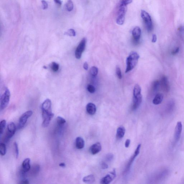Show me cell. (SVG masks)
Here are the masks:
<instances>
[{
    "instance_id": "6da1fadb",
    "label": "cell",
    "mask_w": 184,
    "mask_h": 184,
    "mask_svg": "<svg viewBox=\"0 0 184 184\" xmlns=\"http://www.w3.org/2000/svg\"><path fill=\"white\" fill-rule=\"evenodd\" d=\"M139 58V55L136 52L132 51L130 53L126 60L127 68L125 71L126 73L129 72L135 68Z\"/></svg>"
},
{
    "instance_id": "7a4b0ae2",
    "label": "cell",
    "mask_w": 184,
    "mask_h": 184,
    "mask_svg": "<svg viewBox=\"0 0 184 184\" xmlns=\"http://www.w3.org/2000/svg\"><path fill=\"white\" fill-rule=\"evenodd\" d=\"M127 11V6L120 3L116 20L117 24L120 25L124 24Z\"/></svg>"
},
{
    "instance_id": "3957f363",
    "label": "cell",
    "mask_w": 184,
    "mask_h": 184,
    "mask_svg": "<svg viewBox=\"0 0 184 184\" xmlns=\"http://www.w3.org/2000/svg\"><path fill=\"white\" fill-rule=\"evenodd\" d=\"M141 17L148 32H152L153 29V24L150 15L146 11L142 10L141 11Z\"/></svg>"
},
{
    "instance_id": "277c9868",
    "label": "cell",
    "mask_w": 184,
    "mask_h": 184,
    "mask_svg": "<svg viewBox=\"0 0 184 184\" xmlns=\"http://www.w3.org/2000/svg\"><path fill=\"white\" fill-rule=\"evenodd\" d=\"M10 98V92L7 88L6 89L4 94L1 97V110H4L9 104Z\"/></svg>"
},
{
    "instance_id": "5b68a950",
    "label": "cell",
    "mask_w": 184,
    "mask_h": 184,
    "mask_svg": "<svg viewBox=\"0 0 184 184\" xmlns=\"http://www.w3.org/2000/svg\"><path fill=\"white\" fill-rule=\"evenodd\" d=\"M33 112L32 110H29L25 112L21 115L19 120L18 128L19 129H22L27 122L28 118L32 116Z\"/></svg>"
},
{
    "instance_id": "8992f818",
    "label": "cell",
    "mask_w": 184,
    "mask_h": 184,
    "mask_svg": "<svg viewBox=\"0 0 184 184\" xmlns=\"http://www.w3.org/2000/svg\"><path fill=\"white\" fill-rule=\"evenodd\" d=\"M86 39L84 38L79 43L75 51V57L76 58L79 59L81 58L82 53L85 49L86 46Z\"/></svg>"
},
{
    "instance_id": "52a82bcc",
    "label": "cell",
    "mask_w": 184,
    "mask_h": 184,
    "mask_svg": "<svg viewBox=\"0 0 184 184\" xmlns=\"http://www.w3.org/2000/svg\"><path fill=\"white\" fill-rule=\"evenodd\" d=\"M53 113H49L44 112H42V117L43 119V122L42 123V126L43 127L46 128L49 126L51 119L53 117Z\"/></svg>"
},
{
    "instance_id": "ba28073f",
    "label": "cell",
    "mask_w": 184,
    "mask_h": 184,
    "mask_svg": "<svg viewBox=\"0 0 184 184\" xmlns=\"http://www.w3.org/2000/svg\"><path fill=\"white\" fill-rule=\"evenodd\" d=\"M116 172L115 170L107 174L105 177L103 178L100 181V183L102 184H108L111 182L116 177Z\"/></svg>"
},
{
    "instance_id": "9c48e42d",
    "label": "cell",
    "mask_w": 184,
    "mask_h": 184,
    "mask_svg": "<svg viewBox=\"0 0 184 184\" xmlns=\"http://www.w3.org/2000/svg\"><path fill=\"white\" fill-rule=\"evenodd\" d=\"M16 131V127L13 122H11L8 125L7 131L6 134V138L9 140L15 135Z\"/></svg>"
},
{
    "instance_id": "30bf717a",
    "label": "cell",
    "mask_w": 184,
    "mask_h": 184,
    "mask_svg": "<svg viewBox=\"0 0 184 184\" xmlns=\"http://www.w3.org/2000/svg\"><path fill=\"white\" fill-rule=\"evenodd\" d=\"M182 130V124L181 121H178L177 123L174 132V138L176 142H177L180 140L181 134Z\"/></svg>"
},
{
    "instance_id": "8fae6325",
    "label": "cell",
    "mask_w": 184,
    "mask_h": 184,
    "mask_svg": "<svg viewBox=\"0 0 184 184\" xmlns=\"http://www.w3.org/2000/svg\"><path fill=\"white\" fill-rule=\"evenodd\" d=\"M160 84L164 91L168 92L169 91L170 87L169 81L168 80L167 77L166 76H163L162 77Z\"/></svg>"
},
{
    "instance_id": "7c38bea8",
    "label": "cell",
    "mask_w": 184,
    "mask_h": 184,
    "mask_svg": "<svg viewBox=\"0 0 184 184\" xmlns=\"http://www.w3.org/2000/svg\"><path fill=\"white\" fill-rule=\"evenodd\" d=\"M51 102L50 100L46 99L42 104V112H45L50 113H53L52 110H51Z\"/></svg>"
},
{
    "instance_id": "4fadbf2b",
    "label": "cell",
    "mask_w": 184,
    "mask_h": 184,
    "mask_svg": "<svg viewBox=\"0 0 184 184\" xmlns=\"http://www.w3.org/2000/svg\"><path fill=\"white\" fill-rule=\"evenodd\" d=\"M142 101V96L141 94L135 97H134L133 99V104L132 105V109L133 110H137L140 105Z\"/></svg>"
},
{
    "instance_id": "5bb4252c",
    "label": "cell",
    "mask_w": 184,
    "mask_h": 184,
    "mask_svg": "<svg viewBox=\"0 0 184 184\" xmlns=\"http://www.w3.org/2000/svg\"><path fill=\"white\" fill-rule=\"evenodd\" d=\"M101 150V146L100 143H94L90 147V152L93 155H96L100 152Z\"/></svg>"
},
{
    "instance_id": "9a60e30c",
    "label": "cell",
    "mask_w": 184,
    "mask_h": 184,
    "mask_svg": "<svg viewBox=\"0 0 184 184\" xmlns=\"http://www.w3.org/2000/svg\"><path fill=\"white\" fill-rule=\"evenodd\" d=\"M132 35L133 37L134 41L136 42L138 41L141 37V29L138 26L134 28L132 31Z\"/></svg>"
},
{
    "instance_id": "2e32d148",
    "label": "cell",
    "mask_w": 184,
    "mask_h": 184,
    "mask_svg": "<svg viewBox=\"0 0 184 184\" xmlns=\"http://www.w3.org/2000/svg\"><path fill=\"white\" fill-rule=\"evenodd\" d=\"M30 159L29 158H26L23 160L22 164V171L27 173L30 169Z\"/></svg>"
},
{
    "instance_id": "e0dca14e",
    "label": "cell",
    "mask_w": 184,
    "mask_h": 184,
    "mask_svg": "<svg viewBox=\"0 0 184 184\" xmlns=\"http://www.w3.org/2000/svg\"><path fill=\"white\" fill-rule=\"evenodd\" d=\"M87 112L90 115H93L96 112V105L92 103H89L86 106Z\"/></svg>"
},
{
    "instance_id": "ac0fdd59",
    "label": "cell",
    "mask_w": 184,
    "mask_h": 184,
    "mask_svg": "<svg viewBox=\"0 0 184 184\" xmlns=\"http://www.w3.org/2000/svg\"><path fill=\"white\" fill-rule=\"evenodd\" d=\"M85 141L81 137H77L76 140V146L77 149H83L85 146Z\"/></svg>"
},
{
    "instance_id": "d6986e66",
    "label": "cell",
    "mask_w": 184,
    "mask_h": 184,
    "mask_svg": "<svg viewBox=\"0 0 184 184\" xmlns=\"http://www.w3.org/2000/svg\"><path fill=\"white\" fill-rule=\"evenodd\" d=\"M126 130L124 127L122 126H120L117 129L116 133V138L118 139L124 138L125 133Z\"/></svg>"
},
{
    "instance_id": "ffe728a7",
    "label": "cell",
    "mask_w": 184,
    "mask_h": 184,
    "mask_svg": "<svg viewBox=\"0 0 184 184\" xmlns=\"http://www.w3.org/2000/svg\"><path fill=\"white\" fill-rule=\"evenodd\" d=\"M164 98L163 95L161 93H157L154 98L152 102L154 105H159L161 103L163 100Z\"/></svg>"
},
{
    "instance_id": "44dd1931",
    "label": "cell",
    "mask_w": 184,
    "mask_h": 184,
    "mask_svg": "<svg viewBox=\"0 0 184 184\" xmlns=\"http://www.w3.org/2000/svg\"><path fill=\"white\" fill-rule=\"evenodd\" d=\"M141 145L139 144L137 147L136 150L135 151V153H134V154L133 155V156L131 158V160L129 162V164H128V166L127 167V170L129 169V167H130L131 165L132 164V162H133V160L135 159V157H136L139 154L140 152V148H141Z\"/></svg>"
},
{
    "instance_id": "7402d4cb",
    "label": "cell",
    "mask_w": 184,
    "mask_h": 184,
    "mask_svg": "<svg viewBox=\"0 0 184 184\" xmlns=\"http://www.w3.org/2000/svg\"><path fill=\"white\" fill-rule=\"evenodd\" d=\"M95 181L94 176L92 174L88 175L84 177L83 179V181L85 183H92Z\"/></svg>"
},
{
    "instance_id": "603a6c76",
    "label": "cell",
    "mask_w": 184,
    "mask_h": 184,
    "mask_svg": "<svg viewBox=\"0 0 184 184\" xmlns=\"http://www.w3.org/2000/svg\"><path fill=\"white\" fill-rule=\"evenodd\" d=\"M141 88L138 84H136L133 89V97H135L141 94Z\"/></svg>"
},
{
    "instance_id": "cb8c5ba5",
    "label": "cell",
    "mask_w": 184,
    "mask_h": 184,
    "mask_svg": "<svg viewBox=\"0 0 184 184\" xmlns=\"http://www.w3.org/2000/svg\"><path fill=\"white\" fill-rule=\"evenodd\" d=\"M57 121L58 124L60 127H63L66 123V121L64 118L58 116L57 118Z\"/></svg>"
},
{
    "instance_id": "d4e9b609",
    "label": "cell",
    "mask_w": 184,
    "mask_h": 184,
    "mask_svg": "<svg viewBox=\"0 0 184 184\" xmlns=\"http://www.w3.org/2000/svg\"><path fill=\"white\" fill-rule=\"evenodd\" d=\"M6 124V121L5 120H3L0 123V135L1 137L4 133L5 128Z\"/></svg>"
},
{
    "instance_id": "484cf974",
    "label": "cell",
    "mask_w": 184,
    "mask_h": 184,
    "mask_svg": "<svg viewBox=\"0 0 184 184\" xmlns=\"http://www.w3.org/2000/svg\"><path fill=\"white\" fill-rule=\"evenodd\" d=\"M66 8L68 11L71 12L74 8V4L72 0H68L66 3Z\"/></svg>"
},
{
    "instance_id": "4316f807",
    "label": "cell",
    "mask_w": 184,
    "mask_h": 184,
    "mask_svg": "<svg viewBox=\"0 0 184 184\" xmlns=\"http://www.w3.org/2000/svg\"><path fill=\"white\" fill-rule=\"evenodd\" d=\"M6 152V145L4 143H1L0 144V154L2 156L5 155Z\"/></svg>"
},
{
    "instance_id": "83f0119b",
    "label": "cell",
    "mask_w": 184,
    "mask_h": 184,
    "mask_svg": "<svg viewBox=\"0 0 184 184\" xmlns=\"http://www.w3.org/2000/svg\"><path fill=\"white\" fill-rule=\"evenodd\" d=\"M160 85V82L158 81H155L153 82L152 85V90L154 91H156L158 90Z\"/></svg>"
},
{
    "instance_id": "f1b7e54d",
    "label": "cell",
    "mask_w": 184,
    "mask_h": 184,
    "mask_svg": "<svg viewBox=\"0 0 184 184\" xmlns=\"http://www.w3.org/2000/svg\"><path fill=\"white\" fill-rule=\"evenodd\" d=\"M51 70L54 72H57L59 69V65L55 62L51 63Z\"/></svg>"
},
{
    "instance_id": "f546056e",
    "label": "cell",
    "mask_w": 184,
    "mask_h": 184,
    "mask_svg": "<svg viewBox=\"0 0 184 184\" xmlns=\"http://www.w3.org/2000/svg\"><path fill=\"white\" fill-rule=\"evenodd\" d=\"M98 72V69L96 67H92L90 70V74L93 76H96L97 75Z\"/></svg>"
},
{
    "instance_id": "4dcf8cb0",
    "label": "cell",
    "mask_w": 184,
    "mask_h": 184,
    "mask_svg": "<svg viewBox=\"0 0 184 184\" xmlns=\"http://www.w3.org/2000/svg\"><path fill=\"white\" fill-rule=\"evenodd\" d=\"M65 34L70 37H75L76 35V33L74 29H70L65 32Z\"/></svg>"
},
{
    "instance_id": "1f68e13d",
    "label": "cell",
    "mask_w": 184,
    "mask_h": 184,
    "mask_svg": "<svg viewBox=\"0 0 184 184\" xmlns=\"http://www.w3.org/2000/svg\"><path fill=\"white\" fill-rule=\"evenodd\" d=\"M14 147L15 148V157L16 158H18L19 156V149L18 143L15 142L14 143Z\"/></svg>"
},
{
    "instance_id": "d6a6232c",
    "label": "cell",
    "mask_w": 184,
    "mask_h": 184,
    "mask_svg": "<svg viewBox=\"0 0 184 184\" xmlns=\"http://www.w3.org/2000/svg\"><path fill=\"white\" fill-rule=\"evenodd\" d=\"M116 73L117 76L118 78L119 79H121L122 78V74H121V69L119 68V67L117 66L116 69Z\"/></svg>"
},
{
    "instance_id": "836d02e7",
    "label": "cell",
    "mask_w": 184,
    "mask_h": 184,
    "mask_svg": "<svg viewBox=\"0 0 184 184\" xmlns=\"http://www.w3.org/2000/svg\"><path fill=\"white\" fill-rule=\"evenodd\" d=\"M87 89L88 91L91 93H93L96 91V88L93 86L91 85H88L87 87Z\"/></svg>"
},
{
    "instance_id": "e575fe53",
    "label": "cell",
    "mask_w": 184,
    "mask_h": 184,
    "mask_svg": "<svg viewBox=\"0 0 184 184\" xmlns=\"http://www.w3.org/2000/svg\"><path fill=\"white\" fill-rule=\"evenodd\" d=\"M133 1V0H121V4H122L126 5L131 4Z\"/></svg>"
},
{
    "instance_id": "d590c367",
    "label": "cell",
    "mask_w": 184,
    "mask_h": 184,
    "mask_svg": "<svg viewBox=\"0 0 184 184\" xmlns=\"http://www.w3.org/2000/svg\"><path fill=\"white\" fill-rule=\"evenodd\" d=\"M42 4V8L43 9H47L48 7V4L47 2L45 0H42L41 1Z\"/></svg>"
},
{
    "instance_id": "8d00e7d4",
    "label": "cell",
    "mask_w": 184,
    "mask_h": 184,
    "mask_svg": "<svg viewBox=\"0 0 184 184\" xmlns=\"http://www.w3.org/2000/svg\"><path fill=\"white\" fill-rule=\"evenodd\" d=\"M179 51H180V48L178 47L174 50L172 51V52H171V53H172L173 55H176V54H177L179 52Z\"/></svg>"
},
{
    "instance_id": "74e56055",
    "label": "cell",
    "mask_w": 184,
    "mask_h": 184,
    "mask_svg": "<svg viewBox=\"0 0 184 184\" xmlns=\"http://www.w3.org/2000/svg\"><path fill=\"white\" fill-rule=\"evenodd\" d=\"M130 143V140L129 139L126 140L125 143V146L126 147L128 148L129 147Z\"/></svg>"
},
{
    "instance_id": "f35d334b",
    "label": "cell",
    "mask_w": 184,
    "mask_h": 184,
    "mask_svg": "<svg viewBox=\"0 0 184 184\" xmlns=\"http://www.w3.org/2000/svg\"><path fill=\"white\" fill-rule=\"evenodd\" d=\"M113 156L112 154H108L107 155V160H109V161H110L113 158Z\"/></svg>"
},
{
    "instance_id": "ab89813d",
    "label": "cell",
    "mask_w": 184,
    "mask_h": 184,
    "mask_svg": "<svg viewBox=\"0 0 184 184\" xmlns=\"http://www.w3.org/2000/svg\"><path fill=\"white\" fill-rule=\"evenodd\" d=\"M108 165L104 162H103L101 165V167L103 169H107L108 168Z\"/></svg>"
},
{
    "instance_id": "60d3db41",
    "label": "cell",
    "mask_w": 184,
    "mask_h": 184,
    "mask_svg": "<svg viewBox=\"0 0 184 184\" xmlns=\"http://www.w3.org/2000/svg\"><path fill=\"white\" fill-rule=\"evenodd\" d=\"M157 41V37L155 34L152 35V42L153 43H155Z\"/></svg>"
},
{
    "instance_id": "b9f144b4",
    "label": "cell",
    "mask_w": 184,
    "mask_h": 184,
    "mask_svg": "<svg viewBox=\"0 0 184 184\" xmlns=\"http://www.w3.org/2000/svg\"><path fill=\"white\" fill-rule=\"evenodd\" d=\"M54 1L58 5L60 6L62 5V1L61 0H54Z\"/></svg>"
},
{
    "instance_id": "7bdbcfd3",
    "label": "cell",
    "mask_w": 184,
    "mask_h": 184,
    "mask_svg": "<svg viewBox=\"0 0 184 184\" xmlns=\"http://www.w3.org/2000/svg\"><path fill=\"white\" fill-rule=\"evenodd\" d=\"M83 67L84 69L86 70H88V63L87 62H85V63H84L83 65Z\"/></svg>"
},
{
    "instance_id": "ee69618b",
    "label": "cell",
    "mask_w": 184,
    "mask_h": 184,
    "mask_svg": "<svg viewBox=\"0 0 184 184\" xmlns=\"http://www.w3.org/2000/svg\"><path fill=\"white\" fill-rule=\"evenodd\" d=\"M20 184H28L29 183V182L27 180H24L21 181V182H20Z\"/></svg>"
},
{
    "instance_id": "f6af8a7d",
    "label": "cell",
    "mask_w": 184,
    "mask_h": 184,
    "mask_svg": "<svg viewBox=\"0 0 184 184\" xmlns=\"http://www.w3.org/2000/svg\"><path fill=\"white\" fill-rule=\"evenodd\" d=\"M62 168H65V163H62L60 164L59 165Z\"/></svg>"
},
{
    "instance_id": "bcb514c9",
    "label": "cell",
    "mask_w": 184,
    "mask_h": 184,
    "mask_svg": "<svg viewBox=\"0 0 184 184\" xmlns=\"http://www.w3.org/2000/svg\"><path fill=\"white\" fill-rule=\"evenodd\" d=\"M43 68H45V69H47V67L46 66H44L43 67Z\"/></svg>"
}]
</instances>
